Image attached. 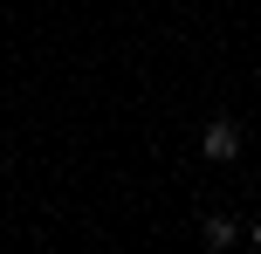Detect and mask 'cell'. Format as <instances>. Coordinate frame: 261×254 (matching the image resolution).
<instances>
[{
	"instance_id": "obj_3",
	"label": "cell",
	"mask_w": 261,
	"mask_h": 254,
	"mask_svg": "<svg viewBox=\"0 0 261 254\" xmlns=\"http://www.w3.org/2000/svg\"><path fill=\"white\" fill-rule=\"evenodd\" d=\"M248 241H254V247H261V220H254V227H248Z\"/></svg>"
},
{
	"instance_id": "obj_2",
	"label": "cell",
	"mask_w": 261,
	"mask_h": 254,
	"mask_svg": "<svg viewBox=\"0 0 261 254\" xmlns=\"http://www.w3.org/2000/svg\"><path fill=\"white\" fill-rule=\"evenodd\" d=\"M199 241H206V247H234V241H241V227H234L227 213H213L206 227H199Z\"/></svg>"
},
{
	"instance_id": "obj_1",
	"label": "cell",
	"mask_w": 261,
	"mask_h": 254,
	"mask_svg": "<svg viewBox=\"0 0 261 254\" xmlns=\"http://www.w3.org/2000/svg\"><path fill=\"white\" fill-rule=\"evenodd\" d=\"M199 158L234 165V158H241V124H234V117H213L206 131H199Z\"/></svg>"
}]
</instances>
